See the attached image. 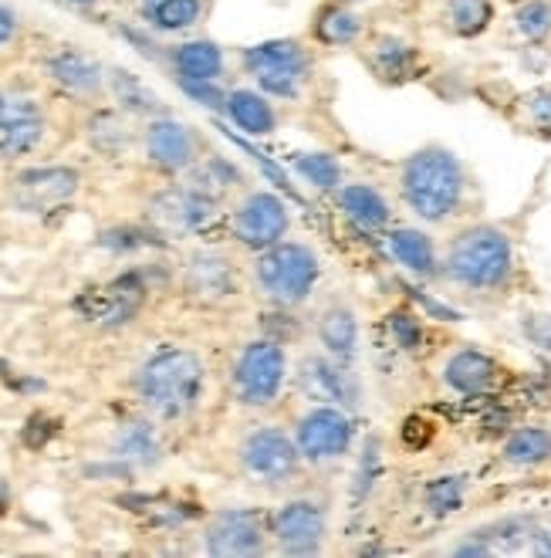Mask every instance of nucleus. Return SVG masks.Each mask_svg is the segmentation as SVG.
Masks as SVG:
<instances>
[{
  "label": "nucleus",
  "instance_id": "9b49d317",
  "mask_svg": "<svg viewBox=\"0 0 551 558\" xmlns=\"http://www.w3.org/2000/svg\"><path fill=\"white\" fill-rule=\"evenodd\" d=\"M271 535L284 555H315L326 545L329 518L326 508L315 501H287L271 518Z\"/></svg>",
  "mask_w": 551,
  "mask_h": 558
},
{
  "label": "nucleus",
  "instance_id": "a19ab883",
  "mask_svg": "<svg viewBox=\"0 0 551 558\" xmlns=\"http://www.w3.org/2000/svg\"><path fill=\"white\" fill-rule=\"evenodd\" d=\"M17 35V21L8 8H0V45H8Z\"/></svg>",
  "mask_w": 551,
  "mask_h": 558
},
{
  "label": "nucleus",
  "instance_id": "f8f14e48",
  "mask_svg": "<svg viewBox=\"0 0 551 558\" xmlns=\"http://www.w3.org/2000/svg\"><path fill=\"white\" fill-rule=\"evenodd\" d=\"M78 190V173L69 167H45V170H24L14 177L11 201L24 214H48L72 201Z\"/></svg>",
  "mask_w": 551,
  "mask_h": 558
},
{
  "label": "nucleus",
  "instance_id": "f3484780",
  "mask_svg": "<svg viewBox=\"0 0 551 558\" xmlns=\"http://www.w3.org/2000/svg\"><path fill=\"white\" fill-rule=\"evenodd\" d=\"M443 386L457 397H483L498 386V363L480 349H457L443 363Z\"/></svg>",
  "mask_w": 551,
  "mask_h": 558
},
{
  "label": "nucleus",
  "instance_id": "1a4fd4ad",
  "mask_svg": "<svg viewBox=\"0 0 551 558\" xmlns=\"http://www.w3.org/2000/svg\"><path fill=\"white\" fill-rule=\"evenodd\" d=\"M298 389L318 407L355 410L363 400L359 379H355L348 363H339L332 355H305L298 363Z\"/></svg>",
  "mask_w": 551,
  "mask_h": 558
},
{
  "label": "nucleus",
  "instance_id": "a878e982",
  "mask_svg": "<svg viewBox=\"0 0 551 558\" xmlns=\"http://www.w3.org/2000/svg\"><path fill=\"white\" fill-rule=\"evenodd\" d=\"M318 339L332 359H339V363H352L355 352H359V322H355L352 308L332 305L326 315H321Z\"/></svg>",
  "mask_w": 551,
  "mask_h": 558
},
{
  "label": "nucleus",
  "instance_id": "4be33fe9",
  "mask_svg": "<svg viewBox=\"0 0 551 558\" xmlns=\"http://www.w3.org/2000/svg\"><path fill=\"white\" fill-rule=\"evenodd\" d=\"M226 116L234 119V125L247 136H271L278 129L274 106L268 102V95L261 88H234L226 92Z\"/></svg>",
  "mask_w": 551,
  "mask_h": 558
},
{
  "label": "nucleus",
  "instance_id": "c03bdc74",
  "mask_svg": "<svg viewBox=\"0 0 551 558\" xmlns=\"http://www.w3.org/2000/svg\"><path fill=\"white\" fill-rule=\"evenodd\" d=\"M339 4H348V8H355V4H366V0H339Z\"/></svg>",
  "mask_w": 551,
  "mask_h": 558
},
{
  "label": "nucleus",
  "instance_id": "20e7f679",
  "mask_svg": "<svg viewBox=\"0 0 551 558\" xmlns=\"http://www.w3.org/2000/svg\"><path fill=\"white\" fill-rule=\"evenodd\" d=\"M318 275H321V268H318L315 251L298 241H278L274 247H265L254 260L257 288H261L268 302H274L281 308L302 305L311 294Z\"/></svg>",
  "mask_w": 551,
  "mask_h": 558
},
{
  "label": "nucleus",
  "instance_id": "aec40b11",
  "mask_svg": "<svg viewBox=\"0 0 551 558\" xmlns=\"http://www.w3.org/2000/svg\"><path fill=\"white\" fill-rule=\"evenodd\" d=\"M389 254H393L400 265L416 278H437L440 275L437 244L427 231H419V227H396V231L389 234Z\"/></svg>",
  "mask_w": 551,
  "mask_h": 558
},
{
  "label": "nucleus",
  "instance_id": "37998d69",
  "mask_svg": "<svg viewBox=\"0 0 551 558\" xmlns=\"http://www.w3.org/2000/svg\"><path fill=\"white\" fill-rule=\"evenodd\" d=\"M156 4H159V0H139V11L146 14V11H152Z\"/></svg>",
  "mask_w": 551,
  "mask_h": 558
},
{
  "label": "nucleus",
  "instance_id": "2eb2a0df",
  "mask_svg": "<svg viewBox=\"0 0 551 558\" xmlns=\"http://www.w3.org/2000/svg\"><path fill=\"white\" fill-rule=\"evenodd\" d=\"M45 136V122L30 98L0 95V156H24Z\"/></svg>",
  "mask_w": 551,
  "mask_h": 558
},
{
  "label": "nucleus",
  "instance_id": "b1692460",
  "mask_svg": "<svg viewBox=\"0 0 551 558\" xmlns=\"http://www.w3.org/2000/svg\"><path fill=\"white\" fill-rule=\"evenodd\" d=\"M311 38L326 48H348L363 38V17L348 4L329 0V4H321L311 17Z\"/></svg>",
  "mask_w": 551,
  "mask_h": 558
},
{
  "label": "nucleus",
  "instance_id": "7c9ffc66",
  "mask_svg": "<svg viewBox=\"0 0 551 558\" xmlns=\"http://www.w3.org/2000/svg\"><path fill=\"white\" fill-rule=\"evenodd\" d=\"M112 450L122 461L136 464H156L159 461V437L149 423H125L112 440Z\"/></svg>",
  "mask_w": 551,
  "mask_h": 558
},
{
  "label": "nucleus",
  "instance_id": "dca6fc26",
  "mask_svg": "<svg viewBox=\"0 0 551 558\" xmlns=\"http://www.w3.org/2000/svg\"><path fill=\"white\" fill-rule=\"evenodd\" d=\"M146 149L156 167L170 173L189 170L193 159H197V140H193L189 125L176 119H152L146 129Z\"/></svg>",
  "mask_w": 551,
  "mask_h": 558
},
{
  "label": "nucleus",
  "instance_id": "423d86ee",
  "mask_svg": "<svg viewBox=\"0 0 551 558\" xmlns=\"http://www.w3.org/2000/svg\"><path fill=\"white\" fill-rule=\"evenodd\" d=\"M287 376V355L278 342L257 339L247 342L234 363V392L244 407H268L278 400V392Z\"/></svg>",
  "mask_w": 551,
  "mask_h": 558
},
{
  "label": "nucleus",
  "instance_id": "a211bd4d",
  "mask_svg": "<svg viewBox=\"0 0 551 558\" xmlns=\"http://www.w3.org/2000/svg\"><path fill=\"white\" fill-rule=\"evenodd\" d=\"M143 284L136 275H125L119 278L115 284L102 288V291H88L78 299V308L95 318V322H102V325H119V322H128V315H133L143 302Z\"/></svg>",
  "mask_w": 551,
  "mask_h": 558
},
{
  "label": "nucleus",
  "instance_id": "f257e3e1",
  "mask_svg": "<svg viewBox=\"0 0 551 558\" xmlns=\"http://www.w3.org/2000/svg\"><path fill=\"white\" fill-rule=\"evenodd\" d=\"M467 167L446 146H424L406 156L400 170V190L406 207L424 223H446L467 201Z\"/></svg>",
  "mask_w": 551,
  "mask_h": 558
},
{
  "label": "nucleus",
  "instance_id": "6e6552de",
  "mask_svg": "<svg viewBox=\"0 0 551 558\" xmlns=\"http://www.w3.org/2000/svg\"><path fill=\"white\" fill-rule=\"evenodd\" d=\"M352 437H355V426H352V416L348 410L342 407H318L308 410L298 423V450L305 461L311 464H332L339 457L348 453L352 447Z\"/></svg>",
  "mask_w": 551,
  "mask_h": 558
},
{
  "label": "nucleus",
  "instance_id": "49530a36",
  "mask_svg": "<svg viewBox=\"0 0 551 558\" xmlns=\"http://www.w3.org/2000/svg\"><path fill=\"white\" fill-rule=\"evenodd\" d=\"M72 4H95V0H72Z\"/></svg>",
  "mask_w": 551,
  "mask_h": 558
},
{
  "label": "nucleus",
  "instance_id": "bb28decb",
  "mask_svg": "<svg viewBox=\"0 0 551 558\" xmlns=\"http://www.w3.org/2000/svg\"><path fill=\"white\" fill-rule=\"evenodd\" d=\"M501 457H504V464L522 468V471L544 468L551 461V426H522V430H514L504 440Z\"/></svg>",
  "mask_w": 551,
  "mask_h": 558
},
{
  "label": "nucleus",
  "instance_id": "f704fd0d",
  "mask_svg": "<svg viewBox=\"0 0 551 558\" xmlns=\"http://www.w3.org/2000/svg\"><path fill=\"white\" fill-rule=\"evenodd\" d=\"M464 495H467V477L461 474H450V477H437L427 484L424 498H427V508L433 514H450L464 505Z\"/></svg>",
  "mask_w": 551,
  "mask_h": 558
},
{
  "label": "nucleus",
  "instance_id": "a18cd8bd",
  "mask_svg": "<svg viewBox=\"0 0 551 558\" xmlns=\"http://www.w3.org/2000/svg\"><path fill=\"white\" fill-rule=\"evenodd\" d=\"M504 4H511V8H517V4H525V0H504Z\"/></svg>",
  "mask_w": 551,
  "mask_h": 558
},
{
  "label": "nucleus",
  "instance_id": "c9c22d12",
  "mask_svg": "<svg viewBox=\"0 0 551 558\" xmlns=\"http://www.w3.org/2000/svg\"><path fill=\"white\" fill-rule=\"evenodd\" d=\"M112 92H115L119 102L125 109H133V112H156L159 109L156 92H149L136 75H128V72H115L112 75Z\"/></svg>",
  "mask_w": 551,
  "mask_h": 558
},
{
  "label": "nucleus",
  "instance_id": "ea45409f",
  "mask_svg": "<svg viewBox=\"0 0 551 558\" xmlns=\"http://www.w3.org/2000/svg\"><path fill=\"white\" fill-rule=\"evenodd\" d=\"M389 328H393L396 345L406 349V352H413L419 345V339H424V332H419V322L409 312H396L393 318H389Z\"/></svg>",
  "mask_w": 551,
  "mask_h": 558
},
{
  "label": "nucleus",
  "instance_id": "473e14b6",
  "mask_svg": "<svg viewBox=\"0 0 551 558\" xmlns=\"http://www.w3.org/2000/svg\"><path fill=\"white\" fill-rule=\"evenodd\" d=\"M514 31L535 48L548 45L551 41V0H525V4H517Z\"/></svg>",
  "mask_w": 551,
  "mask_h": 558
},
{
  "label": "nucleus",
  "instance_id": "4c0bfd02",
  "mask_svg": "<svg viewBox=\"0 0 551 558\" xmlns=\"http://www.w3.org/2000/svg\"><path fill=\"white\" fill-rule=\"evenodd\" d=\"M522 332L531 345L551 355V312H528L522 318Z\"/></svg>",
  "mask_w": 551,
  "mask_h": 558
},
{
  "label": "nucleus",
  "instance_id": "cd10ccee",
  "mask_svg": "<svg viewBox=\"0 0 551 558\" xmlns=\"http://www.w3.org/2000/svg\"><path fill=\"white\" fill-rule=\"evenodd\" d=\"M186 288L197 294V299H223V294L234 291V271L231 260L220 254H200L189 260L186 271Z\"/></svg>",
  "mask_w": 551,
  "mask_h": 558
},
{
  "label": "nucleus",
  "instance_id": "412c9836",
  "mask_svg": "<svg viewBox=\"0 0 551 558\" xmlns=\"http://www.w3.org/2000/svg\"><path fill=\"white\" fill-rule=\"evenodd\" d=\"M45 69L64 92L95 95L102 88V64L88 54H82V51H75V48H64V51L51 54Z\"/></svg>",
  "mask_w": 551,
  "mask_h": 558
},
{
  "label": "nucleus",
  "instance_id": "393cba45",
  "mask_svg": "<svg viewBox=\"0 0 551 558\" xmlns=\"http://www.w3.org/2000/svg\"><path fill=\"white\" fill-rule=\"evenodd\" d=\"M369 64H372L376 78H382V82H393V85L409 82L419 72V51L396 35H382V38H376V45L369 51Z\"/></svg>",
  "mask_w": 551,
  "mask_h": 558
},
{
  "label": "nucleus",
  "instance_id": "7ed1b4c3",
  "mask_svg": "<svg viewBox=\"0 0 551 558\" xmlns=\"http://www.w3.org/2000/svg\"><path fill=\"white\" fill-rule=\"evenodd\" d=\"M204 397V363L189 349H159L139 369V400L159 420H180Z\"/></svg>",
  "mask_w": 551,
  "mask_h": 558
},
{
  "label": "nucleus",
  "instance_id": "9d476101",
  "mask_svg": "<svg viewBox=\"0 0 551 558\" xmlns=\"http://www.w3.org/2000/svg\"><path fill=\"white\" fill-rule=\"evenodd\" d=\"M231 227L241 244H247L254 251H265V247H274L278 241H284L287 227H291V214L281 196L257 190V193L244 196V204L234 210Z\"/></svg>",
  "mask_w": 551,
  "mask_h": 558
},
{
  "label": "nucleus",
  "instance_id": "f03ea898",
  "mask_svg": "<svg viewBox=\"0 0 551 558\" xmlns=\"http://www.w3.org/2000/svg\"><path fill=\"white\" fill-rule=\"evenodd\" d=\"M440 275L464 291H501L514 278V241L498 223H470L450 238Z\"/></svg>",
  "mask_w": 551,
  "mask_h": 558
},
{
  "label": "nucleus",
  "instance_id": "0eeeda50",
  "mask_svg": "<svg viewBox=\"0 0 551 558\" xmlns=\"http://www.w3.org/2000/svg\"><path fill=\"white\" fill-rule=\"evenodd\" d=\"M298 461H302V450L298 444L291 440L284 430L278 426H261V430H254L244 437L241 444V464L244 471L261 481V484H284L298 474Z\"/></svg>",
  "mask_w": 551,
  "mask_h": 558
},
{
  "label": "nucleus",
  "instance_id": "c756f323",
  "mask_svg": "<svg viewBox=\"0 0 551 558\" xmlns=\"http://www.w3.org/2000/svg\"><path fill=\"white\" fill-rule=\"evenodd\" d=\"M173 69L180 78L217 82L223 75V51L213 41H186L173 51Z\"/></svg>",
  "mask_w": 551,
  "mask_h": 558
},
{
  "label": "nucleus",
  "instance_id": "58836bf2",
  "mask_svg": "<svg viewBox=\"0 0 551 558\" xmlns=\"http://www.w3.org/2000/svg\"><path fill=\"white\" fill-rule=\"evenodd\" d=\"M376 474H379V444H366V453H363V468L355 474V501H363L372 484H376Z\"/></svg>",
  "mask_w": 551,
  "mask_h": 558
},
{
  "label": "nucleus",
  "instance_id": "39448f33",
  "mask_svg": "<svg viewBox=\"0 0 551 558\" xmlns=\"http://www.w3.org/2000/svg\"><path fill=\"white\" fill-rule=\"evenodd\" d=\"M244 72L271 98H298L311 78V54L298 38H274L241 51Z\"/></svg>",
  "mask_w": 551,
  "mask_h": 558
},
{
  "label": "nucleus",
  "instance_id": "79ce46f5",
  "mask_svg": "<svg viewBox=\"0 0 551 558\" xmlns=\"http://www.w3.org/2000/svg\"><path fill=\"white\" fill-rule=\"evenodd\" d=\"M531 542H535V551H538V555H551V532L538 529V532L531 535Z\"/></svg>",
  "mask_w": 551,
  "mask_h": 558
},
{
  "label": "nucleus",
  "instance_id": "2f4dec72",
  "mask_svg": "<svg viewBox=\"0 0 551 558\" xmlns=\"http://www.w3.org/2000/svg\"><path fill=\"white\" fill-rule=\"evenodd\" d=\"M204 4L200 0H159L152 11H146V24L163 31V35H176V31H189L200 21Z\"/></svg>",
  "mask_w": 551,
  "mask_h": 558
},
{
  "label": "nucleus",
  "instance_id": "6ab92c4d",
  "mask_svg": "<svg viewBox=\"0 0 551 558\" xmlns=\"http://www.w3.org/2000/svg\"><path fill=\"white\" fill-rule=\"evenodd\" d=\"M494 17H498L494 0H443L437 14L443 35L457 41H474L480 35H488Z\"/></svg>",
  "mask_w": 551,
  "mask_h": 558
},
{
  "label": "nucleus",
  "instance_id": "ddd939ff",
  "mask_svg": "<svg viewBox=\"0 0 551 558\" xmlns=\"http://www.w3.org/2000/svg\"><path fill=\"white\" fill-rule=\"evenodd\" d=\"M207 551L220 558L261 555L265 551V521L250 508L220 511L207 529Z\"/></svg>",
  "mask_w": 551,
  "mask_h": 558
},
{
  "label": "nucleus",
  "instance_id": "5701e85b",
  "mask_svg": "<svg viewBox=\"0 0 551 558\" xmlns=\"http://www.w3.org/2000/svg\"><path fill=\"white\" fill-rule=\"evenodd\" d=\"M339 207L342 214L359 227V231H382V227L393 220L389 201L369 183H348L339 190Z\"/></svg>",
  "mask_w": 551,
  "mask_h": 558
},
{
  "label": "nucleus",
  "instance_id": "c85d7f7f",
  "mask_svg": "<svg viewBox=\"0 0 551 558\" xmlns=\"http://www.w3.org/2000/svg\"><path fill=\"white\" fill-rule=\"evenodd\" d=\"M514 125L522 133L551 143V82L531 85L528 92H522L514 98Z\"/></svg>",
  "mask_w": 551,
  "mask_h": 558
},
{
  "label": "nucleus",
  "instance_id": "4468645a",
  "mask_svg": "<svg viewBox=\"0 0 551 558\" xmlns=\"http://www.w3.org/2000/svg\"><path fill=\"white\" fill-rule=\"evenodd\" d=\"M213 201L217 196L204 193L200 186H176L159 193L152 201V220L163 227L167 234H186L200 231V227L213 217Z\"/></svg>",
  "mask_w": 551,
  "mask_h": 558
},
{
  "label": "nucleus",
  "instance_id": "72a5a7b5",
  "mask_svg": "<svg viewBox=\"0 0 551 558\" xmlns=\"http://www.w3.org/2000/svg\"><path fill=\"white\" fill-rule=\"evenodd\" d=\"M295 170L305 183H311L318 190H335L342 183V167L329 153H302L295 159Z\"/></svg>",
  "mask_w": 551,
  "mask_h": 558
},
{
  "label": "nucleus",
  "instance_id": "e433bc0d",
  "mask_svg": "<svg viewBox=\"0 0 551 558\" xmlns=\"http://www.w3.org/2000/svg\"><path fill=\"white\" fill-rule=\"evenodd\" d=\"M180 88L193 98V102H200L213 112H226V92L217 85V82H197V78H180Z\"/></svg>",
  "mask_w": 551,
  "mask_h": 558
}]
</instances>
